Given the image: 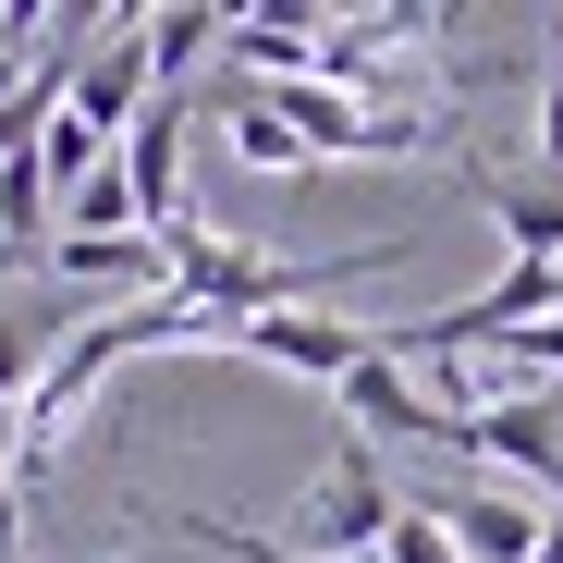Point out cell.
<instances>
[{
	"instance_id": "1",
	"label": "cell",
	"mask_w": 563,
	"mask_h": 563,
	"mask_svg": "<svg viewBox=\"0 0 563 563\" xmlns=\"http://www.w3.org/2000/svg\"><path fill=\"white\" fill-rule=\"evenodd\" d=\"M405 527V490H393V465H380V441H343L331 453V478L282 515V551L295 563H380V539Z\"/></svg>"
},
{
	"instance_id": "2",
	"label": "cell",
	"mask_w": 563,
	"mask_h": 563,
	"mask_svg": "<svg viewBox=\"0 0 563 563\" xmlns=\"http://www.w3.org/2000/svg\"><path fill=\"white\" fill-rule=\"evenodd\" d=\"M197 343L209 355H245V367H282V380H319V393H343L355 367L380 355V331L343 319V307H282V319H245V331H209L197 319Z\"/></svg>"
},
{
	"instance_id": "3",
	"label": "cell",
	"mask_w": 563,
	"mask_h": 563,
	"mask_svg": "<svg viewBox=\"0 0 563 563\" xmlns=\"http://www.w3.org/2000/svg\"><path fill=\"white\" fill-rule=\"evenodd\" d=\"M147 99H159L147 37H135V25H99V49H86V62H74V86H62V123H74L86 147H123Z\"/></svg>"
},
{
	"instance_id": "4",
	"label": "cell",
	"mask_w": 563,
	"mask_h": 563,
	"mask_svg": "<svg viewBox=\"0 0 563 563\" xmlns=\"http://www.w3.org/2000/svg\"><path fill=\"white\" fill-rule=\"evenodd\" d=\"M417 515H441L465 563H539V539H551V503H527V490H490V478L417 490Z\"/></svg>"
},
{
	"instance_id": "5",
	"label": "cell",
	"mask_w": 563,
	"mask_h": 563,
	"mask_svg": "<svg viewBox=\"0 0 563 563\" xmlns=\"http://www.w3.org/2000/svg\"><path fill=\"white\" fill-rule=\"evenodd\" d=\"M465 197L503 221V245L527 269H563V172H490V159H465Z\"/></svg>"
},
{
	"instance_id": "6",
	"label": "cell",
	"mask_w": 563,
	"mask_h": 563,
	"mask_svg": "<svg viewBox=\"0 0 563 563\" xmlns=\"http://www.w3.org/2000/svg\"><path fill=\"white\" fill-rule=\"evenodd\" d=\"M37 269H49V282H74V295H111V307H147L159 282H172V269H159V233H135V245L49 233V245H37Z\"/></svg>"
},
{
	"instance_id": "7",
	"label": "cell",
	"mask_w": 563,
	"mask_h": 563,
	"mask_svg": "<svg viewBox=\"0 0 563 563\" xmlns=\"http://www.w3.org/2000/svg\"><path fill=\"white\" fill-rule=\"evenodd\" d=\"M135 37H147V74L184 86V74H197V49L233 37V13H221V0H172V13H135Z\"/></svg>"
},
{
	"instance_id": "8",
	"label": "cell",
	"mask_w": 563,
	"mask_h": 563,
	"mask_svg": "<svg viewBox=\"0 0 563 563\" xmlns=\"http://www.w3.org/2000/svg\"><path fill=\"white\" fill-rule=\"evenodd\" d=\"M62 233H86V245H135V233H147V221H135V184H123V147L62 197Z\"/></svg>"
},
{
	"instance_id": "9",
	"label": "cell",
	"mask_w": 563,
	"mask_h": 563,
	"mask_svg": "<svg viewBox=\"0 0 563 563\" xmlns=\"http://www.w3.org/2000/svg\"><path fill=\"white\" fill-rule=\"evenodd\" d=\"M221 147L245 159V172H307V147H295V123H282L257 86H233V111H221Z\"/></svg>"
},
{
	"instance_id": "10",
	"label": "cell",
	"mask_w": 563,
	"mask_h": 563,
	"mask_svg": "<svg viewBox=\"0 0 563 563\" xmlns=\"http://www.w3.org/2000/svg\"><path fill=\"white\" fill-rule=\"evenodd\" d=\"M62 355V331L49 319H25V307H0V417H13L25 393H37V367Z\"/></svg>"
},
{
	"instance_id": "11",
	"label": "cell",
	"mask_w": 563,
	"mask_h": 563,
	"mask_svg": "<svg viewBox=\"0 0 563 563\" xmlns=\"http://www.w3.org/2000/svg\"><path fill=\"white\" fill-rule=\"evenodd\" d=\"M184 527H197V539H209L221 563H295V551H282L269 527H245V515H184Z\"/></svg>"
},
{
	"instance_id": "12",
	"label": "cell",
	"mask_w": 563,
	"mask_h": 563,
	"mask_svg": "<svg viewBox=\"0 0 563 563\" xmlns=\"http://www.w3.org/2000/svg\"><path fill=\"white\" fill-rule=\"evenodd\" d=\"M25 490V417H0V503Z\"/></svg>"
},
{
	"instance_id": "13",
	"label": "cell",
	"mask_w": 563,
	"mask_h": 563,
	"mask_svg": "<svg viewBox=\"0 0 563 563\" xmlns=\"http://www.w3.org/2000/svg\"><path fill=\"white\" fill-rule=\"evenodd\" d=\"M0 563H25V490L0 503Z\"/></svg>"
},
{
	"instance_id": "14",
	"label": "cell",
	"mask_w": 563,
	"mask_h": 563,
	"mask_svg": "<svg viewBox=\"0 0 563 563\" xmlns=\"http://www.w3.org/2000/svg\"><path fill=\"white\" fill-rule=\"evenodd\" d=\"M13 269H37V257H13V245H0V307H13Z\"/></svg>"
},
{
	"instance_id": "15",
	"label": "cell",
	"mask_w": 563,
	"mask_h": 563,
	"mask_svg": "<svg viewBox=\"0 0 563 563\" xmlns=\"http://www.w3.org/2000/svg\"><path fill=\"white\" fill-rule=\"evenodd\" d=\"M539 563H563V527H551V539H539Z\"/></svg>"
},
{
	"instance_id": "16",
	"label": "cell",
	"mask_w": 563,
	"mask_h": 563,
	"mask_svg": "<svg viewBox=\"0 0 563 563\" xmlns=\"http://www.w3.org/2000/svg\"><path fill=\"white\" fill-rule=\"evenodd\" d=\"M551 74H563V25H551Z\"/></svg>"
},
{
	"instance_id": "17",
	"label": "cell",
	"mask_w": 563,
	"mask_h": 563,
	"mask_svg": "<svg viewBox=\"0 0 563 563\" xmlns=\"http://www.w3.org/2000/svg\"><path fill=\"white\" fill-rule=\"evenodd\" d=\"M551 527H563V503H551Z\"/></svg>"
}]
</instances>
